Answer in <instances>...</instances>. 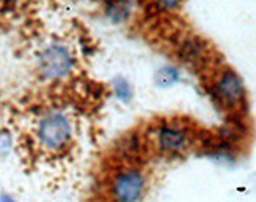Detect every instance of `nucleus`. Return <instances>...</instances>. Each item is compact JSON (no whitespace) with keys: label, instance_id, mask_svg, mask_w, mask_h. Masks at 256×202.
<instances>
[{"label":"nucleus","instance_id":"nucleus-1","mask_svg":"<svg viewBox=\"0 0 256 202\" xmlns=\"http://www.w3.org/2000/svg\"><path fill=\"white\" fill-rule=\"evenodd\" d=\"M212 90L216 101L228 109H240L246 101L242 77L230 68H222L213 76Z\"/></svg>","mask_w":256,"mask_h":202},{"label":"nucleus","instance_id":"nucleus-2","mask_svg":"<svg viewBox=\"0 0 256 202\" xmlns=\"http://www.w3.org/2000/svg\"><path fill=\"white\" fill-rule=\"evenodd\" d=\"M40 144L48 151H61L69 144L72 138L70 120L61 112H50L40 120L37 128Z\"/></svg>","mask_w":256,"mask_h":202},{"label":"nucleus","instance_id":"nucleus-3","mask_svg":"<svg viewBox=\"0 0 256 202\" xmlns=\"http://www.w3.org/2000/svg\"><path fill=\"white\" fill-rule=\"evenodd\" d=\"M110 192L118 202L141 200L146 192V176L138 168H125L112 181Z\"/></svg>","mask_w":256,"mask_h":202},{"label":"nucleus","instance_id":"nucleus-4","mask_svg":"<svg viewBox=\"0 0 256 202\" xmlns=\"http://www.w3.org/2000/svg\"><path fill=\"white\" fill-rule=\"evenodd\" d=\"M72 68H74V58L68 48L62 45L48 47L38 58L40 74L48 80L66 77Z\"/></svg>","mask_w":256,"mask_h":202},{"label":"nucleus","instance_id":"nucleus-5","mask_svg":"<svg viewBox=\"0 0 256 202\" xmlns=\"http://www.w3.org/2000/svg\"><path fill=\"white\" fill-rule=\"evenodd\" d=\"M156 148L166 156H178L190 146V135L184 127L176 124H162L154 135Z\"/></svg>","mask_w":256,"mask_h":202},{"label":"nucleus","instance_id":"nucleus-6","mask_svg":"<svg viewBox=\"0 0 256 202\" xmlns=\"http://www.w3.org/2000/svg\"><path fill=\"white\" fill-rule=\"evenodd\" d=\"M182 58L194 63V61H202L206 55V48L204 44L197 42V40H188L186 44H182Z\"/></svg>","mask_w":256,"mask_h":202},{"label":"nucleus","instance_id":"nucleus-7","mask_svg":"<svg viewBox=\"0 0 256 202\" xmlns=\"http://www.w3.org/2000/svg\"><path fill=\"white\" fill-rule=\"evenodd\" d=\"M180 80V71L176 68H162L156 74V82L158 87H172Z\"/></svg>","mask_w":256,"mask_h":202},{"label":"nucleus","instance_id":"nucleus-8","mask_svg":"<svg viewBox=\"0 0 256 202\" xmlns=\"http://www.w3.org/2000/svg\"><path fill=\"white\" fill-rule=\"evenodd\" d=\"M112 87H114V93H116V96L120 101H124V103L132 101V98H133V88H132V85H130L128 80L118 77V79L114 80Z\"/></svg>","mask_w":256,"mask_h":202},{"label":"nucleus","instance_id":"nucleus-9","mask_svg":"<svg viewBox=\"0 0 256 202\" xmlns=\"http://www.w3.org/2000/svg\"><path fill=\"white\" fill-rule=\"evenodd\" d=\"M154 5H157L160 10H165V12H174L182 5L184 0H152Z\"/></svg>","mask_w":256,"mask_h":202}]
</instances>
